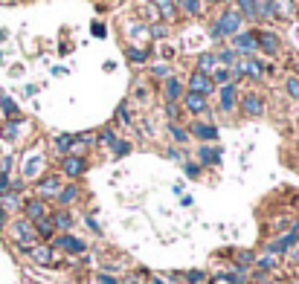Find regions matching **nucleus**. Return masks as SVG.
<instances>
[{
    "label": "nucleus",
    "instance_id": "obj_1",
    "mask_svg": "<svg viewBox=\"0 0 299 284\" xmlns=\"http://www.w3.org/2000/svg\"><path fill=\"white\" fill-rule=\"evenodd\" d=\"M241 15H238L236 9H229V12H224V15H221V18H218V23L212 29H209V38H212V41H218V38H233V35H238V32H241Z\"/></svg>",
    "mask_w": 299,
    "mask_h": 284
},
{
    "label": "nucleus",
    "instance_id": "obj_2",
    "mask_svg": "<svg viewBox=\"0 0 299 284\" xmlns=\"http://www.w3.org/2000/svg\"><path fill=\"white\" fill-rule=\"evenodd\" d=\"M236 73L238 76H247V79H262V76L273 73V67H267L262 58H250V55H247V58L236 61Z\"/></svg>",
    "mask_w": 299,
    "mask_h": 284
},
{
    "label": "nucleus",
    "instance_id": "obj_3",
    "mask_svg": "<svg viewBox=\"0 0 299 284\" xmlns=\"http://www.w3.org/2000/svg\"><path fill=\"white\" fill-rule=\"evenodd\" d=\"M12 232H15V241H18L24 249H29L32 244H38V235H35V226H32V221H15Z\"/></svg>",
    "mask_w": 299,
    "mask_h": 284
},
{
    "label": "nucleus",
    "instance_id": "obj_4",
    "mask_svg": "<svg viewBox=\"0 0 299 284\" xmlns=\"http://www.w3.org/2000/svg\"><path fill=\"white\" fill-rule=\"evenodd\" d=\"M61 171L70 180H79L84 171H87V160H84V157H76V154H67L61 160Z\"/></svg>",
    "mask_w": 299,
    "mask_h": 284
},
{
    "label": "nucleus",
    "instance_id": "obj_5",
    "mask_svg": "<svg viewBox=\"0 0 299 284\" xmlns=\"http://www.w3.org/2000/svg\"><path fill=\"white\" fill-rule=\"evenodd\" d=\"M55 247H61L64 252H70V255H82L84 249H87V244H84L82 238L70 235V232H61V235L55 238Z\"/></svg>",
    "mask_w": 299,
    "mask_h": 284
},
{
    "label": "nucleus",
    "instance_id": "obj_6",
    "mask_svg": "<svg viewBox=\"0 0 299 284\" xmlns=\"http://www.w3.org/2000/svg\"><path fill=\"white\" fill-rule=\"evenodd\" d=\"M256 44L259 50L267 55H276L279 53V35L276 32H267V29H256Z\"/></svg>",
    "mask_w": 299,
    "mask_h": 284
},
{
    "label": "nucleus",
    "instance_id": "obj_7",
    "mask_svg": "<svg viewBox=\"0 0 299 284\" xmlns=\"http://www.w3.org/2000/svg\"><path fill=\"white\" fill-rule=\"evenodd\" d=\"M61 192V174H50L38 183V200H47V197H58Z\"/></svg>",
    "mask_w": 299,
    "mask_h": 284
},
{
    "label": "nucleus",
    "instance_id": "obj_8",
    "mask_svg": "<svg viewBox=\"0 0 299 284\" xmlns=\"http://www.w3.org/2000/svg\"><path fill=\"white\" fill-rule=\"evenodd\" d=\"M296 244H299V235L296 232H288V235H282L279 241H270V244H267V252H270V255H285V252H290Z\"/></svg>",
    "mask_w": 299,
    "mask_h": 284
},
{
    "label": "nucleus",
    "instance_id": "obj_9",
    "mask_svg": "<svg viewBox=\"0 0 299 284\" xmlns=\"http://www.w3.org/2000/svg\"><path fill=\"white\" fill-rule=\"evenodd\" d=\"M189 136H195V139H200V142H215L218 139V128L209 125V122H195L189 128Z\"/></svg>",
    "mask_w": 299,
    "mask_h": 284
},
{
    "label": "nucleus",
    "instance_id": "obj_10",
    "mask_svg": "<svg viewBox=\"0 0 299 284\" xmlns=\"http://www.w3.org/2000/svg\"><path fill=\"white\" fill-rule=\"evenodd\" d=\"M212 79L209 76H203V73H192V79H189V93H200V96H209L212 93Z\"/></svg>",
    "mask_w": 299,
    "mask_h": 284
},
{
    "label": "nucleus",
    "instance_id": "obj_11",
    "mask_svg": "<svg viewBox=\"0 0 299 284\" xmlns=\"http://www.w3.org/2000/svg\"><path fill=\"white\" fill-rule=\"evenodd\" d=\"M233 44H236V53H247V55L259 50L256 32H238V35H233Z\"/></svg>",
    "mask_w": 299,
    "mask_h": 284
},
{
    "label": "nucleus",
    "instance_id": "obj_12",
    "mask_svg": "<svg viewBox=\"0 0 299 284\" xmlns=\"http://www.w3.org/2000/svg\"><path fill=\"white\" fill-rule=\"evenodd\" d=\"M198 160H200V165H218V162L224 160V151L221 148H212V145H200Z\"/></svg>",
    "mask_w": 299,
    "mask_h": 284
},
{
    "label": "nucleus",
    "instance_id": "obj_13",
    "mask_svg": "<svg viewBox=\"0 0 299 284\" xmlns=\"http://www.w3.org/2000/svg\"><path fill=\"white\" fill-rule=\"evenodd\" d=\"M236 102H238L236 84H224V87H221V113H229V110H236Z\"/></svg>",
    "mask_w": 299,
    "mask_h": 284
},
{
    "label": "nucleus",
    "instance_id": "obj_14",
    "mask_svg": "<svg viewBox=\"0 0 299 284\" xmlns=\"http://www.w3.org/2000/svg\"><path fill=\"white\" fill-rule=\"evenodd\" d=\"M163 93H166V102H177V99L186 96V90H183V81H177L174 76H169V79H166Z\"/></svg>",
    "mask_w": 299,
    "mask_h": 284
},
{
    "label": "nucleus",
    "instance_id": "obj_15",
    "mask_svg": "<svg viewBox=\"0 0 299 284\" xmlns=\"http://www.w3.org/2000/svg\"><path fill=\"white\" fill-rule=\"evenodd\" d=\"M285 18V20H293L296 18V3L293 0H273V18Z\"/></svg>",
    "mask_w": 299,
    "mask_h": 284
},
{
    "label": "nucleus",
    "instance_id": "obj_16",
    "mask_svg": "<svg viewBox=\"0 0 299 284\" xmlns=\"http://www.w3.org/2000/svg\"><path fill=\"white\" fill-rule=\"evenodd\" d=\"M24 209H27V221H41V218H47V203L44 200H27V206H24Z\"/></svg>",
    "mask_w": 299,
    "mask_h": 284
},
{
    "label": "nucleus",
    "instance_id": "obj_17",
    "mask_svg": "<svg viewBox=\"0 0 299 284\" xmlns=\"http://www.w3.org/2000/svg\"><path fill=\"white\" fill-rule=\"evenodd\" d=\"M29 255H32V261H38V264H53V247H47V244H38V247H29L27 249Z\"/></svg>",
    "mask_w": 299,
    "mask_h": 284
},
{
    "label": "nucleus",
    "instance_id": "obj_18",
    "mask_svg": "<svg viewBox=\"0 0 299 284\" xmlns=\"http://www.w3.org/2000/svg\"><path fill=\"white\" fill-rule=\"evenodd\" d=\"M244 113L247 116H262L264 113V99L262 96H256V93H250V96H244Z\"/></svg>",
    "mask_w": 299,
    "mask_h": 284
},
{
    "label": "nucleus",
    "instance_id": "obj_19",
    "mask_svg": "<svg viewBox=\"0 0 299 284\" xmlns=\"http://www.w3.org/2000/svg\"><path fill=\"white\" fill-rule=\"evenodd\" d=\"M218 70V61H215V55L212 53H200L198 55V70L195 73H203V76H212V73Z\"/></svg>",
    "mask_w": 299,
    "mask_h": 284
},
{
    "label": "nucleus",
    "instance_id": "obj_20",
    "mask_svg": "<svg viewBox=\"0 0 299 284\" xmlns=\"http://www.w3.org/2000/svg\"><path fill=\"white\" fill-rule=\"evenodd\" d=\"M53 145H55V151H58V154H64V157H67V154H73L76 136H73V133H58V136L53 139Z\"/></svg>",
    "mask_w": 299,
    "mask_h": 284
},
{
    "label": "nucleus",
    "instance_id": "obj_21",
    "mask_svg": "<svg viewBox=\"0 0 299 284\" xmlns=\"http://www.w3.org/2000/svg\"><path fill=\"white\" fill-rule=\"evenodd\" d=\"M41 165H44V157L38 151H32L27 157V162H24V177H35V171H41Z\"/></svg>",
    "mask_w": 299,
    "mask_h": 284
},
{
    "label": "nucleus",
    "instance_id": "obj_22",
    "mask_svg": "<svg viewBox=\"0 0 299 284\" xmlns=\"http://www.w3.org/2000/svg\"><path fill=\"white\" fill-rule=\"evenodd\" d=\"M183 102H186V107H189L192 113H203L206 110V96H200V93H186Z\"/></svg>",
    "mask_w": 299,
    "mask_h": 284
},
{
    "label": "nucleus",
    "instance_id": "obj_23",
    "mask_svg": "<svg viewBox=\"0 0 299 284\" xmlns=\"http://www.w3.org/2000/svg\"><path fill=\"white\" fill-rule=\"evenodd\" d=\"M76 197H79V186L73 183V186H61V192H58V203L61 206H70V203H76Z\"/></svg>",
    "mask_w": 299,
    "mask_h": 284
},
{
    "label": "nucleus",
    "instance_id": "obj_24",
    "mask_svg": "<svg viewBox=\"0 0 299 284\" xmlns=\"http://www.w3.org/2000/svg\"><path fill=\"white\" fill-rule=\"evenodd\" d=\"M253 3H256V18L259 20L273 18V0H253Z\"/></svg>",
    "mask_w": 299,
    "mask_h": 284
},
{
    "label": "nucleus",
    "instance_id": "obj_25",
    "mask_svg": "<svg viewBox=\"0 0 299 284\" xmlns=\"http://www.w3.org/2000/svg\"><path fill=\"white\" fill-rule=\"evenodd\" d=\"M50 221H53V226H55V229L67 232V229L73 226V215H70V212H55L53 218H50Z\"/></svg>",
    "mask_w": 299,
    "mask_h": 284
},
{
    "label": "nucleus",
    "instance_id": "obj_26",
    "mask_svg": "<svg viewBox=\"0 0 299 284\" xmlns=\"http://www.w3.org/2000/svg\"><path fill=\"white\" fill-rule=\"evenodd\" d=\"M32 226H35V235H41V238H50V235L55 232L53 221H50V215H47V218H41V221H35Z\"/></svg>",
    "mask_w": 299,
    "mask_h": 284
},
{
    "label": "nucleus",
    "instance_id": "obj_27",
    "mask_svg": "<svg viewBox=\"0 0 299 284\" xmlns=\"http://www.w3.org/2000/svg\"><path fill=\"white\" fill-rule=\"evenodd\" d=\"M215 61H218V67H227V70L229 67H236V61H238L236 50H221V53L215 55Z\"/></svg>",
    "mask_w": 299,
    "mask_h": 284
},
{
    "label": "nucleus",
    "instance_id": "obj_28",
    "mask_svg": "<svg viewBox=\"0 0 299 284\" xmlns=\"http://www.w3.org/2000/svg\"><path fill=\"white\" fill-rule=\"evenodd\" d=\"M238 15H241V18H247V20H259L256 18V3L253 0H238Z\"/></svg>",
    "mask_w": 299,
    "mask_h": 284
},
{
    "label": "nucleus",
    "instance_id": "obj_29",
    "mask_svg": "<svg viewBox=\"0 0 299 284\" xmlns=\"http://www.w3.org/2000/svg\"><path fill=\"white\" fill-rule=\"evenodd\" d=\"M0 107H3V113L6 116H15V119L20 116V110H18V105H15V99L12 96H0Z\"/></svg>",
    "mask_w": 299,
    "mask_h": 284
},
{
    "label": "nucleus",
    "instance_id": "obj_30",
    "mask_svg": "<svg viewBox=\"0 0 299 284\" xmlns=\"http://www.w3.org/2000/svg\"><path fill=\"white\" fill-rule=\"evenodd\" d=\"M154 6H157V9H163V18L166 20H172L174 15H177V12H174L177 6H174L172 0H154Z\"/></svg>",
    "mask_w": 299,
    "mask_h": 284
},
{
    "label": "nucleus",
    "instance_id": "obj_31",
    "mask_svg": "<svg viewBox=\"0 0 299 284\" xmlns=\"http://www.w3.org/2000/svg\"><path fill=\"white\" fill-rule=\"evenodd\" d=\"M128 61L145 64V61H148V53H145V50H140V46H128Z\"/></svg>",
    "mask_w": 299,
    "mask_h": 284
},
{
    "label": "nucleus",
    "instance_id": "obj_32",
    "mask_svg": "<svg viewBox=\"0 0 299 284\" xmlns=\"http://www.w3.org/2000/svg\"><path fill=\"white\" fill-rule=\"evenodd\" d=\"M169 133H172V139H177V142H189V131H183L180 125H169Z\"/></svg>",
    "mask_w": 299,
    "mask_h": 284
},
{
    "label": "nucleus",
    "instance_id": "obj_33",
    "mask_svg": "<svg viewBox=\"0 0 299 284\" xmlns=\"http://www.w3.org/2000/svg\"><path fill=\"white\" fill-rule=\"evenodd\" d=\"M285 90H288V96L299 99V76H290V79L285 81Z\"/></svg>",
    "mask_w": 299,
    "mask_h": 284
},
{
    "label": "nucleus",
    "instance_id": "obj_34",
    "mask_svg": "<svg viewBox=\"0 0 299 284\" xmlns=\"http://www.w3.org/2000/svg\"><path fill=\"white\" fill-rule=\"evenodd\" d=\"M183 174H186L189 180H198L200 177V165L198 162H183Z\"/></svg>",
    "mask_w": 299,
    "mask_h": 284
},
{
    "label": "nucleus",
    "instance_id": "obj_35",
    "mask_svg": "<svg viewBox=\"0 0 299 284\" xmlns=\"http://www.w3.org/2000/svg\"><path fill=\"white\" fill-rule=\"evenodd\" d=\"M0 200H3V206H6V209H18V206H20V197L15 195V192H6Z\"/></svg>",
    "mask_w": 299,
    "mask_h": 284
},
{
    "label": "nucleus",
    "instance_id": "obj_36",
    "mask_svg": "<svg viewBox=\"0 0 299 284\" xmlns=\"http://www.w3.org/2000/svg\"><path fill=\"white\" fill-rule=\"evenodd\" d=\"M212 79H215L218 84L224 87V84H229V70H227V67H221V70H215V73H212ZM215 81H212V84H215Z\"/></svg>",
    "mask_w": 299,
    "mask_h": 284
},
{
    "label": "nucleus",
    "instance_id": "obj_37",
    "mask_svg": "<svg viewBox=\"0 0 299 284\" xmlns=\"http://www.w3.org/2000/svg\"><path fill=\"white\" fill-rule=\"evenodd\" d=\"M113 154H117V157H125V154H131V142L117 139V142H113Z\"/></svg>",
    "mask_w": 299,
    "mask_h": 284
},
{
    "label": "nucleus",
    "instance_id": "obj_38",
    "mask_svg": "<svg viewBox=\"0 0 299 284\" xmlns=\"http://www.w3.org/2000/svg\"><path fill=\"white\" fill-rule=\"evenodd\" d=\"M256 267H259V270H264V273H267V270H276V258H273V255H264L262 261H256Z\"/></svg>",
    "mask_w": 299,
    "mask_h": 284
},
{
    "label": "nucleus",
    "instance_id": "obj_39",
    "mask_svg": "<svg viewBox=\"0 0 299 284\" xmlns=\"http://www.w3.org/2000/svg\"><path fill=\"white\" fill-rule=\"evenodd\" d=\"M90 32H93L96 38H108V35H105L108 29H105V23H102V20H93V23H90Z\"/></svg>",
    "mask_w": 299,
    "mask_h": 284
},
{
    "label": "nucleus",
    "instance_id": "obj_40",
    "mask_svg": "<svg viewBox=\"0 0 299 284\" xmlns=\"http://www.w3.org/2000/svg\"><path fill=\"white\" fill-rule=\"evenodd\" d=\"M99 142H102V145H110V148H113V142H117V133H113V131H102V133H99Z\"/></svg>",
    "mask_w": 299,
    "mask_h": 284
},
{
    "label": "nucleus",
    "instance_id": "obj_41",
    "mask_svg": "<svg viewBox=\"0 0 299 284\" xmlns=\"http://www.w3.org/2000/svg\"><path fill=\"white\" fill-rule=\"evenodd\" d=\"M183 6H186V12H189V15H198L200 12V0H180Z\"/></svg>",
    "mask_w": 299,
    "mask_h": 284
},
{
    "label": "nucleus",
    "instance_id": "obj_42",
    "mask_svg": "<svg viewBox=\"0 0 299 284\" xmlns=\"http://www.w3.org/2000/svg\"><path fill=\"white\" fill-rule=\"evenodd\" d=\"M119 122H125V125H131V122H134V116H131L128 105H119Z\"/></svg>",
    "mask_w": 299,
    "mask_h": 284
},
{
    "label": "nucleus",
    "instance_id": "obj_43",
    "mask_svg": "<svg viewBox=\"0 0 299 284\" xmlns=\"http://www.w3.org/2000/svg\"><path fill=\"white\" fill-rule=\"evenodd\" d=\"M131 35H134V38H148V27H143V23H134V27H131Z\"/></svg>",
    "mask_w": 299,
    "mask_h": 284
},
{
    "label": "nucleus",
    "instance_id": "obj_44",
    "mask_svg": "<svg viewBox=\"0 0 299 284\" xmlns=\"http://www.w3.org/2000/svg\"><path fill=\"white\" fill-rule=\"evenodd\" d=\"M148 38H166V27L157 23V27H148Z\"/></svg>",
    "mask_w": 299,
    "mask_h": 284
},
{
    "label": "nucleus",
    "instance_id": "obj_45",
    "mask_svg": "<svg viewBox=\"0 0 299 284\" xmlns=\"http://www.w3.org/2000/svg\"><path fill=\"white\" fill-rule=\"evenodd\" d=\"M166 113H169V119H177V116H180V105H177V102H169V105H166Z\"/></svg>",
    "mask_w": 299,
    "mask_h": 284
},
{
    "label": "nucleus",
    "instance_id": "obj_46",
    "mask_svg": "<svg viewBox=\"0 0 299 284\" xmlns=\"http://www.w3.org/2000/svg\"><path fill=\"white\" fill-rule=\"evenodd\" d=\"M186 278H189L192 284H200V281H203V273H200V270H189V273H186Z\"/></svg>",
    "mask_w": 299,
    "mask_h": 284
},
{
    "label": "nucleus",
    "instance_id": "obj_47",
    "mask_svg": "<svg viewBox=\"0 0 299 284\" xmlns=\"http://www.w3.org/2000/svg\"><path fill=\"white\" fill-rule=\"evenodd\" d=\"M143 12H145V20H151V18L157 20V18H160V15H157V6H154V3H148V6H145Z\"/></svg>",
    "mask_w": 299,
    "mask_h": 284
},
{
    "label": "nucleus",
    "instance_id": "obj_48",
    "mask_svg": "<svg viewBox=\"0 0 299 284\" xmlns=\"http://www.w3.org/2000/svg\"><path fill=\"white\" fill-rule=\"evenodd\" d=\"M169 67H154V70H151V76H154V79H169Z\"/></svg>",
    "mask_w": 299,
    "mask_h": 284
},
{
    "label": "nucleus",
    "instance_id": "obj_49",
    "mask_svg": "<svg viewBox=\"0 0 299 284\" xmlns=\"http://www.w3.org/2000/svg\"><path fill=\"white\" fill-rule=\"evenodd\" d=\"M96 281H99V284H119L117 278H113V275H108V273H99V275H96Z\"/></svg>",
    "mask_w": 299,
    "mask_h": 284
},
{
    "label": "nucleus",
    "instance_id": "obj_50",
    "mask_svg": "<svg viewBox=\"0 0 299 284\" xmlns=\"http://www.w3.org/2000/svg\"><path fill=\"white\" fill-rule=\"evenodd\" d=\"M169 160H177V162H183V151H177V148H169Z\"/></svg>",
    "mask_w": 299,
    "mask_h": 284
},
{
    "label": "nucleus",
    "instance_id": "obj_51",
    "mask_svg": "<svg viewBox=\"0 0 299 284\" xmlns=\"http://www.w3.org/2000/svg\"><path fill=\"white\" fill-rule=\"evenodd\" d=\"M84 221H87V226H90L93 232H96V235H102V229H99V223L93 221V218H84Z\"/></svg>",
    "mask_w": 299,
    "mask_h": 284
},
{
    "label": "nucleus",
    "instance_id": "obj_52",
    "mask_svg": "<svg viewBox=\"0 0 299 284\" xmlns=\"http://www.w3.org/2000/svg\"><path fill=\"white\" fill-rule=\"evenodd\" d=\"M290 261H293V267H299V247L290 252Z\"/></svg>",
    "mask_w": 299,
    "mask_h": 284
},
{
    "label": "nucleus",
    "instance_id": "obj_53",
    "mask_svg": "<svg viewBox=\"0 0 299 284\" xmlns=\"http://www.w3.org/2000/svg\"><path fill=\"white\" fill-rule=\"evenodd\" d=\"M296 70H299V58H296Z\"/></svg>",
    "mask_w": 299,
    "mask_h": 284
},
{
    "label": "nucleus",
    "instance_id": "obj_54",
    "mask_svg": "<svg viewBox=\"0 0 299 284\" xmlns=\"http://www.w3.org/2000/svg\"><path fill=\"white\" fill-rule=\"evenodd\" d=\"M0 61H3V53H0Z\"/></svg>",
    "mask_w": 299,
    "mask_h": 284
},
{
    "label": "nucleus",
    "instance_id": "obj_55",
    "mask_svg": "<svg viewBox=\"0 0 299 284\" xmlns=\"http://www.w3.org/2000/svg\"><path fill=\"white\" fill-rule=\"evenodd\" d=\"M172 3H180V0H172Z\"/></svg>",
    "mask_w": 299,
    "mask_h": 284
},
{
    "label": "nucleus",
    "instance_id": "obj_56",
    "mask_svg": "<svg viewBox=\"0 0 299 284\" xmlns=\"http://www.w3.org/2000/svg\"><path fill=\"white\" fill-rule=\"evenodd\" d=\"M212 3H215V0H212Z\"/></svg>",
    "mask_w": 299,
    "mask_h": 284
},
{
    "label": "nucleus",
    "instance_id": "obj_57",
    "mask_svg": "<svg viewBox=\"0 0 299 284\" xmlns=\"http://www.w3.org/2000/svg\"><path fill=\"white\" fill-rule=\"evenodd\" d=\"M296 284H299V281H296Z\"/></svg>",
    "mask_w": 299,
    "mask_h": 284
}]
</instances>
